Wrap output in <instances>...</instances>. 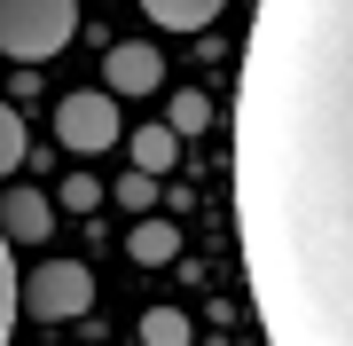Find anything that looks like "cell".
Here are the masks:
<instances>
[{"mask_svg":"<svg viewBox=\"0 0 353 346\" xmlns=\"http://www.w3.org/2000/svg\"><path fill=\"white\" fill-rule=\"evenodd\" d=\"M236 236L267 346H353V0L252 8Z\"/></svg>","mask_w":353,"mask_h":346,"instance_id":"cell-1","label":"cell"},{"mask_svg":"<svg viewBox=\"0 0 353 346\" xmlns=\"http://www.w3.org/2000/svg\"><path fill=\"white\" fill-rule=\"evenodd\" d=\"M79 32V0H0V48L16 64H48Z\"/></svg>","mask_w":353,"mask_h":346,"instance_id":"cell-2","label":"cell"},{"mask_svg":"<svg viewBox=\"0 0 353 346\" xmlns=\"http://www.w3.org/2000/svg\"><path fill=\"white\" fill-rule=\"evenodd\" d=\"M24 307L39 323H79L94 307V276L79 268V260H39V268L24 276Z\"/></svg>","mask_w":353,"mask_h":346,"instance_id":"cell-3","label":"cell"},{"mask_svg":"<svg viewBox=\"0 0 353 346\" xmlns=\"http://www.w3.org/2000/svg\"><path fill=\"white\" fill-rule=\"evenodd\" d=\"M118 134H126V126H118L110 87H79V95H63V103H55V142H63V150H79V157L110 150Z\"/></svg>","mask_w":353,"mask_h":346,"instance_id":"cell-4","label":"cell"},{"mask_svg":"<svg viewBox=\"0 0 353 346\" xmlns=\"http://www.w3.org/2000/svg\"><path fill=\"white\" fill-rule=\"evenodd\" d=\"M102 71H110V95H157L165 87V55L141 48V39H110L102 48Z\"/></svg>","mask_w":353,"mask_h":346,"instance_id":"cell-5","label":"cell"},{"mask_svg":"<svg viewBox=\"0 0 353 346\" xmlns=\"http://www.w3.org/2000/svg\"><path fill=\"white\" fill-rule=\"evenodd\" d=\"M0 229H8V244H39L55 229V205H48V189H24L16 181L8 197H0Z\"/></svg>","mask_w":353,"mask_h":346,"instance_id":"cell-6","label":"cell"},{"mask_svg":"<svg viewBox=\"0 0 353 346\" xmlns=\"http://www.w3.org/2000/svg\"><path fill=\"white\" fill-rule=\"evenodd\" d=\"M126 252L141 260V268H165V260L181 252V229H173V220H157V213H150V220H134V236H126Z\"/></svg>","mask_w":353,"mask_h":346,"instance_id":"cell-7","label":"cell"},{"mask_svg":"<svg viewBox=\"0 0 353 346\" xmlns=\"http://www.w3.org/2000/svg\"><path fill=\"white\" fill-rule=\"evenodd\" d=\"M141 8H150V24H165V32H204L228 0H141Z\"/></svg>","mask_w":353,"mask_h":346,"instance_id":"cell-8","label":"cell"},{"mask_svg":"<svg viewBox=\"0 0 353 346\" xmlns=\"http://www.w3.org/2000/svg\"><path fill=\"white\" fill-rule=\"evenodd\" d=\"M173 157H181V134L165 126V118L134 134V173H173Z\"/></svg>","mask_w":353,"mask_h":346,"instance_id":"cell-9","label":"cell"},{"mask_svg":"<svg viewBox=\"0 0 353 346\" xmlns=\"http://www.w3.org/2000/svg\"><path fill=\"white\" fill-rule=\"evenodd\" d=\"M165 126H173V134H204V126H212V103H204L196 87H181L173 103H165Z\"/></svg>","mask_w":353,"mask_h":346,"instance_id":"cell-10","label":"cell"},{"mask_svg":"<svg viewBox=\"0 0 353 346\" xmlns=\"http://www.w3.org/2000/svg\"><path fill=\"white\" fill-rule=\"evenodd\" d=\"M141 346H189V315L181 307H150L141 315Z\"/></svg>","mask_w":353,"mask_h":346,"instance_id":"cell-11","label":"cell"},{"mask_svg":"<svg viewBox=\"0 0 353 346\" xmlns=\"http://www.w3.org/2000/svg\"><path fill=\"white\" fill-rule=\"evenodd\" d=\"M118 205H126V213H141V220H150V205H157V173H118Z\"/></svg>","mask_w":353,"mask_h":346,"instance_id":"cell-12","label":"cell"},{"mask_svg":"<svg viewBox=\"0 0 353 346\" xmlns=\"http://www.w3.org/2000/svg\"><path fill=\"white\" fill-rule=\"evenodd\" d=\"M55 197H63L71 213H94V205H102V181H94V173H63V189H55Z\"/></svg>","mask_w":353,"mask_h":346,"instance_id":"cell-13","label":"cell"},{"mask_svg":"<svg viewBox=\"0 0 353 346\" xmlns=\"http://www.w3.org/2000/svg\"><path fill=\"white\" fill-rule=\"evenodd\" d=\"M0 166H8V173L24 166V118H16V110L0 118Z\"/></svg>","mask_w":353,"mask_h":346,"instance_id":"cell-14","label":"cell"}]
</instances>
